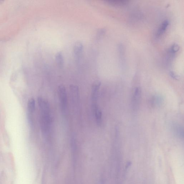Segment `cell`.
I'll return each instance as SVG.
<instances>
[{
    "instance_id": "7a4b0ae2",
    "label": "cell",
    "mask_w": 184,
    "mask_h": 184,
    "mask_svg": "<svg viewBox=\"0 0 184 184\" xmlns=\"http://www.w3.org/2000/svg\"><path fill=\"white\" fill-rule=\"evenodd\" d=\"M58 94L59 96L60 107L62 113L65 114L66 113L68 107L67 93L64 85H61L58 87Z\"/></svg>"
},
{
    "instance_id": "ba28073f",
    "label": "cell",
    "mask_w": 184,
    "mask_h": 184,
    "mask_svg": "<svg viewBox=\"0 0 184 184\" xmlns=\"http://www.w3.org/2000/svg\"><path fill=\"white\" fill-rule=\"evenodd\" d=\"M107 3L113 6H122L126 5L129 1L125 0H111L106 1Z\"/></svg>"
},
{
    "instance_id": "277c9868",
    "label": "cell",
    "mask_w": 184,
    "mask_h": 184,
    "mask_svg": "<svg viewBox=\"0 0 184 184\" xmlns=\"http://www.w3.org/2000/svg\"><path fill=\"white\" fill-rule=\"evenodd\" d=\"M27 109L28 112V119L31 125L33 124V116L35 109V101L33 98H31L29 100L27 104Z\"/></svg>"
},
{
    "instance_id": "8fae6325",
    "label": "cell",
    "mask_w": 184,
    "mask_h": 184,
    "mask_svg": "<svg viewBox=\"0 0 184 184\" xmlns=\"http://www.w3.org/2000/svg\"><path fill=\"white\" fill-rule=\"evenodd\" d=\"M174 130L175 132L179 137L183 138V130L181 126L179 125H175Z\"/></svg>"
},
{
    "instance_id": "5b68a950",
    "label": "cell",
    "mask_w": 184,
    "mask_h": 184,
    "mask_svg": "<svg viewBox=\"0 0 184 184\" xmlns=\"http://www.w3.org/2000/svg\"><path fill=\"white\" fill-rule=\"evenodd\" d=\"M95 116L96 123L98 125H101L102 123V113L101 111L98 106L96 107L93 109Z\"/></svg>"
},
{
    "instance_id": "4fadbf2b",
    "label": "cell",
    "mask_w": 184,
    "mask_h": 184,
    "mask_svg": "<svg viewBox=\"0 0 184 184\" xmlns=\"http://www.w3.org/2000/svg\"><path fill=\"white\" fill-rule=\"evenodd\" d=\"M170 75L171 77L173 78V79L176 80H177L178 79V76L176 75V74L173 72H170Z\"/></svg>"
},
{
    "instance_id": "6da1fadb",
    "label": "cell",
    "mask_w": 184,
    "mask_h": 184,
    "mask_svg": "<svg viewBox=\"0 0 184 184\" xmlns=\"http://www.w3.org/2000/svg\"><path fill=\"white\" fill-rule=\"evenodd\" d=\"M40 110V125L42 132L46 134L50 130L52 119L50 114V107L48 101L41 98L38 100Z\"/></svg>"
},
{
    "instance_id": "30bf717a",
    "label": "cell",
    "mask_w": 184,
    "mask_h": 184,
    "mask_svg": "<svg viewBox=\"0 0 184 184\" xmlns=\"http://www.w3.org/2000/svg\"><path fill=\"white\" fill-rule=\"evenodd\" d=\"M55 59L58 66L62 67L64 64V59L62 53L58 52L56 54Z\"/></svg>"
},
{
    "instance_id": "9c48e42d",
    "label": "cell",
    "mask_w": 184,
    "mask_h": 184,
    "mask_svg": "<svg viewBox=\"0 0 184 184\" xmlns=\"http://www.w3.org/2000/svg\"><path fill=\"white\" fill-rule=\"evenodd\" d=\"M169 24V21L167 20H166L162 23L158 30L157 32L158 36H160L164 32L167 26H168Z\"/></svg>"
},
{
    "instance_id": "7c38bea8",
    "label": "cell",
    "mask_w": 184,
    "mask_h": 184,
    "mask_svg": "<svg viewBox=\"0 0 184 184\" xmlns=\"http://www.w3.org/2000/svg\"><path fill=\"white\" fill-rule=\"evenodd\" d=\"M179 50V46L178 45L175 44L173 45L172 47H171L170 51L172 53H174L178 52Z\"/></svg>"
},
{
    "instance_id": "52a82bcc",
    "label": "cell",
    "mask_w": 184,
    "mask_h": 184,
    "mask_svg": "<svg viewBox=\"0 0 184 184\" xmlns=\"http://www.w3.org/2000/svg\"><path fill=\"white\" fill-rule=\"evenodd\" d=\"M141 90L139 87H137L134 91L132 99V102L135 107L138 105L141 96Z\"/></svg>"
},
{
    "instance_id": "3957f363",
    "label": "cell",
    "mask_w": 184,
    "mask_h": 184,
    "mask_svg": "<svg viewBox=\"0 0 184 184\" xmlns=\"http://www.w3.org/2000/svg\"><path fill=\"white\" fill-rule=\"evenodd\" d=\"M101 84V82L99 81H95L92 87V107L98 105L97 101L98 99V91Z\"/></svg>"
},
{
    "instance_id": "8992f818",
    "label": "cell",
    "mask_w": 184,
    "mask_h": 184,
    "mask_svg": "<svg viewBox=\"0 0 184 184\" xmlns=\"http://www.w3.org/2000/svg\"><path fill=\"white\" fill-rule=\"evenodd\" d=\"M83 45L81 42L76 41L74 44V52L76 56H79L83 52Z\"/></svg>"
}]
</instances>
